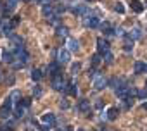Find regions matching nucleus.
Wrapping results in <instances>:
<instances>
[{
  "instance_id": "1",
  "label": "nucleus",
  "mask_w": 147,
  "mask_h": 131,
  "mask_svg": "<svg viewBox=\"0 0 147 131\" xmlns=\"http://www.w3.org/2000/svg\"><path fill=\"white\" fill-rule=\"evenodd\" d=\"M12 107H14V104L7 98V100H5V104L0 107V117H2V119H9V117H11V114H12Z\"/></svg>"
},
{
  "instance_id": "2",
  "label": "nucleus",
  "mask_w": 147,
  "mask_h": 131,
  "mask_svg": "<svg viewBox=\"0 0 147 131\" xmlns=\"http://www.w3.org/2000/svg\"><path fill=\"white\" fill-rule=\"evenodd\" d=\"M28 57H30V55H28V52L24 50V47H19V48L14 52V59H18V62H19V64H23V66L26 64Z\"/></svg>"
},
{
  "instance_id": "3",
  "label": "nucleus",
  "mask_w": 147,
  "mask_h": 131,
  "mask_svg": "<svg viewBox=\"0 0 147 131\" xmlns=\"http://www.w3.org/2000/svg\"><path fill=\"white\" fill-rule=\"evenodd\" d=\"M66 85H67V83L64 81L62 74H61V76H54V78H52V88H54V90H57V92H61V90H62V92H64Z\"/></svg>"
},
{
  "instance_id": "4",
  "label": "nucleus",
  "mask_w": 147,
  "mask_h": 131,
  "mask_svg": "<svg viewBox=\"0 0 147 131\" xmlns=\"http://www.w3.org/2000/svg\"><path fill=\"white\" fill-rule=\"evenodd\" d=\"M97 50H99V53L109 52V41L104 40V38H99V40H97Z\"/></svg>"
},
{
  "instance_id": "5",
  "label": "nucleus",
  "mask_w": 147,
  "mask_h": 131,
  "mask_svg": "<svg viewBox=\"0 0 147 131\" xmlns=\"http://www.w3.org/2000/svg\"><path fill=\"white\" fill-rule=\"evenodd\" d=\"M104 86H106V78L102 74H95V78H94V88L95 90H102Z\"/></svg>"
},
{
  "instance_id": "6",
  "label": "nucleus",
  "mask_w": 147,
  "mask_h": 131,
  "mask_svg": "<svg viewBox=\"0 0 147 131\" xmlns=\"http://www.w3.org/2000/svg\"><path fill=\"white\" fill-rule=\"evenodd\" d=\"M47 71H49V74H50L52 78H54V76H61V69H59V64H57V62H52V64H49Z\"/></svg>"
},
{
  "instance_id": "7",
  "label": "nucleus",
  "mask_w": 147,
  "mask_h": 131,
  "mask_svg": "<svg viewBox=\"0 0 147 131\" xmlns=\"http://www.w3.org/2000/svg\"><path fill=\"white\" fill-rule=\"evenodd\" d=\"M83 24H85L87 28H97V26H99V17H95V16L85 17V19H83Z\"/></svg>"
},
{
  "instance_id": "8",
  "label": "nucleus",
  "mask_w": 147,
  "mask_h": 131,
  "mask_svg": "<svg viewBox=\"0 0 147 131\" xmlns=\"http://www.w3.org/2000/svg\"><path fill=\"white\" fill-rule=\"evenodd\" d=\"M69 62V52L67 50H59L57 53V64H66Z\"/></svg>"
},
{
  "instance_id": "9",
  "label": "nucleus",
  "mask_w": 147,
  "mask_h": 131,
  "mask_svg": "<svg viewBox=\"0 0 147 131\" xmlns=\"http://www.w3.org/2000/svg\"><path fill=\"white\" fill-rule=\"evenodd\" d=\"M78 110L83 112V114H88V112H90V100H87V98L80 100V104H78Z\"/></svg>"
},
{
  "instance_id": "10",
  "label": "nucleus",
  "mask_w": 147,
  "mask_h": 131,
  "mask_svg": "<svg viewBox=\"0 0 147 131\" xmlns=\"http://www.w3.org/2000/svg\"><path fill=\"white\" fill-rule=\"evenodd\" d=\"M128 92H130V86H119V88H116V95L119 98H128Z\"/></svg>"
},
{
  "instance_id": "11",
  "label": "nucleus",
  "mask_w": 147,
  "mask_h": 131,
  "mask_svg": "<svg viewBox=\"0 0 147 131\" xmlns=\"http://www.w3.org/2000/svg\"><path fill=\"white\" fill-rule=\"evenodd\" d=\"M118 116H119V109H118V107H111V109L107 110V116H106V117H107L109 121H114V119H118Z\"/></svg>"
},
{
  "instance_id": "12",
  "label": "nucleus",
  "mask_w": 147,
  "mask_h": 131,
  "mask_svg": "<svg viewBox=\"0 0 147 131\" xmlns=\"http://www.w3.org/2000/svg\"><path fill=\"white\" fill-rule=\"evenodd\" d=\"M130 7H131V11L137 12V14H140V12L144 11V5L138 2V0H131V2H130Z\"/></svg>"
},
{
  "instance_id": "13",
  "label": "nucleus",
  "mask_w": 147,
  "mask_h": 131,
  "mask_svg": "<svg viewBox=\"0 0 147 131\" xmlns=\"http://www.w3.org/2000/svg\"><path fill=\"white\" fill-rule=\"evenodd\" d=\"M64 92H66V93H69V95H73V97H76L78 88H76V85H75V83H67V85H66V88H64Z\"/></svg>"
},
{
  "instance_id": "14",
  "label": "nucleus",
  "mask_w": 147,
  "mask_h": 131,
  "mask_svg": "<svg viewBox=\"0 0 147 131\" xmlns=\"http://www.w3.org/2000/svg\"><path fill=\"white\" fill-rule=\"evenodd\" d=\"M42 119H43V124H47V126H54V122H55V116H54L52 112L45 114Z\"/></svg>"
},
{
  "instance_id": "15",
  "label": "nucleus",
  "mask_w": 147,
  "mask_h": 131,
  "mask_svg": "<svg viewBox=\"0 0 147 131\" xmlns=\"http://www.w3.org/2000/svg\"><path fill=\"white\" fill-rule=\"evenodd\" d=\"M67 47H69V50L76 52V50L80 48V41H78V40H75V38H69V41H67Z\"/></svg>"
},
{
  "instance_id": "16",
  "label": "nucleus",
  "mask_w": 147,
  "mask_h": 131,
  "mask_svg": "<svg viewBox=\"0 0 147 131\" xmlns=\"http://www.w3.org/2000/svg\"><path fill=\"white\" fill-rule=\"evenodd\" d=\"M73 12H75L76 16H87V14H88V9H87L85 5H80V7H75V9H73Z\"/></svg>"
},
{
  "instance_id": "17",
  "label": "nucleus",
  "mask_w": 147,
  "mask_h": 131,
  "mask_svg": "<svg viewBox=\"0 0 147 131\" xmlns=\"http://www.w3.org/2000/svg\"><path fill=\"white\" fill-rule=\"evenodd\" d=\"M2 59H4V62H9V64H12L14 62V52H4V55H2Z\"/></svg>"
},
{
  "instance_id": "18",
  "label": "nucleus",
  "mask_w": 147,
  "mask_h": 131,
  "mask_svg": "<svg viewBox=\"0 0 147 131\" xmlns=\"http://www.w3.org/2000/svg\"><path fill=\"white\" fill-rule=\"evenodd\" d=\"M11 41H12V45H16L18 48H19V47H23V45H21V43H23V38H21V36H18V35H12V36H11Z\"/></svg>"
},
{
  "instance_id": "19",
  "label": "nucleus",
  "mask_w": 147,
  "mask_h": 131,
  "mask_svg": "<svg viewBox=\"0 0 147 131\" xmlns=\"http://www.w3.org/2000/svg\"><path fill=\"white\" fill-rule=\"evenodd\" d=\"M42 76H43V73H42L40 69H33V71H31V78H33V81H40Z\"/></svg>"
},
{
  "instance_id": "20",
  "label": "nucleus",
  "mask_w": 147,
  "mask_h": 131,
  "mask_svg": "<svg viewBox=\"0 0 147 131\" xmlns=\"http://www.w3.org/2000/svg\"><path fill=\"white\" fill-rule=\"evenodd\" d=\"M140 35H142V33H140V29H138V28H133V29H131V33H128V36H130L133 41H135L137 38H140Z\"/></svg>"
},
{
  "instance_id": "21",
  "label": "nucleus",
  "mask_w": 147,
  "mask_h": 131,
  "mask_svg": "<svg viewBox=\"0 0 147 131\" xmlns=\"http://www.w3.org/2000/svg\"><path fill=\"white\" fill-rule=\"evenodd\" d=\"M23 114H24V107L18 104L16 109H14V116H16V117H23Z\"/></svg>"
},
{
  "instance_id": "22",
  "label": "nucleus",
  "mask_w": 147,
  "mask_h": 131,
  "mask_svg": "<svg viewBox=\"0 0 147 131\" xmlns=\"http://www.w3.org/2000/svg\"><path fill=\"white\" fill-rule=\"evenodd\" d=\"M19 98H21V93H19V92H12V93H11V97H9V100H11L12 104H16Z\"/></svg>"
},
{
  "instance_id": "23",
  "label": "nucleus",
  "mask_w": 147,
  "mask_h": 131,
  "mask_svg": "<svg viewBox=\"0 0 147 131\" xmlns=\"http://www.w3.org/2000/svg\"><path fill=\"white\" fill-rule=\"evenodd\" d=\"M144 68H145V64H142V62H135V73H137V74L144 73Z\"/></svg>"
},
{
  "instance_id": "24",
  "label": "nucleus",
  "mask_w": 147,
  "mask_h": 131,
  "mask_svg": "<svg viewBox=\"0 0 147 131\" xmlns=\"http://www.w3.org/2000/svg\"><path fill=\"white\" fill-rule=\"evenodd\" d=\"M57 36H67V28L66 26H59L57 28Z\"/></svg>"
},
{
  "instance_id": "25",
  "label": "nucleus",
  "mask_w": 147,
  "mask_h": 131,
  "mask_svg": "<svg viewBox=\"0 0 147 131\" xmlns=\"http://www.w3.org/2000/svg\"><path fill=\"white\" fill-rule=\"evenodd\" d=\"M99 64H100V55L99 53L92 55V66H99Z\"/></svg>"
},
{
  "instance_id": "26",
  "label": "nucleus",
  "mask_w": 147,
  "mask_h": 131,
  "mask_svg": "<svg viewBox=\"0 0 147 131\" xmlns=\"http://www.w3.org/2000/svg\"><path fill=\"white\" fill-rule=\"evenodd\" d=\"M80 68H82V66H80L78 62H76V64H73V66H71V74H76V73L80 71Z\"/></svg>"
},
{
  "instance_id": "27",
  "label": "nucleus",
  "mask_w": 147,
  "mask_h": 131,
  "mask_svg": "<svg viewBox=\"0 0 147 131\" xmlns=\"http://www.w3.org/2000/svg\"><path fill=\"white\" fill-rule=\"evenodd\" d=\"M100 29L106 31V33H111V24H109V23H102V24H100Z\"/></svg>"
},
{
  "instance_id": "28",
  "label": "nucleus",
  "mask_w": 147,
  "mask_h": 131,
  "mask_svg": "<svg viewBox=\"0 0 147 131\" xmlns=\"http://www.w3.org/2000/svg\"><path fill=\"white\" fill-rule=\"evenodd\" d=\"M50 14H52V7H50V5H45V7H43V16L49 17Z\"/></svg>"
},
{
  "instance_id": "29",
  "label": "nucleus",
  "mask_w": 147,
  "mask_h": 131,
  "mask_svg": "<svg viewBox=\"0 0 147 131\" xmlns=\"http://www.w3.org/2000/svg\"><path fill=\"white\" fill-rule=\"evenodd\" d=\"M104 59H106V62H107V64H111L114 57H113V53H111V52H106V53H104Z\"/></svg>"
},
{
  "instance_id": "30",
  "label": "nucleus",
  "mask_w": 147,
  "mask_h": 131,
  "mask_svg": "<svg viewBox=\"0 0 147 131\" xmlns=\"http://www.w3.org/2000/svg\"><path fill=\"white\" fill-rule=\"evenodd\" d=\"M137 95H138V98L145 100L147 98V90H140V92H137Z\"/></svg>"
},
{
  "instance_id": "31",
  "label": "nucleus",
  "mask_w": 147,
  "mask_h": 131,
  "mask_svg": "<svg viewBox=\"0 0 147 131\" xmlns=\"http://www.w3.org/2000/svg\"><path fill=\"white\" fill-rule=\"evenodd\" d=\"M59 105H61V109H67V107H69V102H67L66 98H62V100L59 102Z\"/></svg>"
},
{
  "instance_id": "32",
  "label": "nucleus",
  "mask_w": 147,
  "mask_h": 131,
  "mask_svg": "<svg viewBox=\"0 0 147 131\" xmlns=\"http://www.w3.org/2000/svg\"><path fill=\"white\" fill-rule=\"evenodd\" d=\"M33 93H35V97H42V88L40 86H35L33 88Z\"/></svg>"
},
{
  "instance_id": "33",
  "label": "nucleus",
  "mask_w": 147,
  "mask_h": 131,
  "mask_svg": "<svg viewBox=\"0 0 147 131\" xmlns=\"http://www.w3.org/2000/svg\"><path fill=\"white\" fill-rule=\"evenodd\" d=\"M114 9H116V11H118V12H119V14H123V12H125V7H123V5H121V4H119V2H118V4H116V7H114Z\"/></svg>"
},
{
  "instance_id": "34",
  "label": "nucleus",
  "mask_w": 147,
  "mask_h": 131,
  "mask_svg": "<svg viewBox=\"0 0 147 131\" xmlns=\"http://www.w3.org/2000/svg\"><path fill=\"white\" fill-rule=\"evenodd\" d=\"M9 24H11V28H16V26L19 24V17H14V19H12V21H11Z\"/></svg>"
},
{
  "instance_id": "35",
  "label": "nucleus",
  "mask_w": 147,
  "mask_h": 131,
  "mask_svg": "<svg viewBox=\"0 0 147 131\" xmlns=\"http://www.w3.org/2000/svg\"><path fill=\"white\" fill-rule=\"evenodd\" d=\"M38 129H40V131H50V129H52V126H47V124H42V126H40Z\"/></svg>"
},
{
  "instance_id": "36",
  "label": "nucleus",
  "mask_w": 147,
  "mask_h": 131,
  "mask_svg": "<svg viewBox=\"0 0 147 131\" xmlns=\"http://www.w3.org/2000/svg\"><path fill=\"white\" fill-rule=\"evenodd\" d=\"M114 35H116V36H125V33H123V29H121V28L114 29Z\"/></svg>"
},
{
  "instance_id": "37",
  "label": "nucleus",
  "mask_w": 147,
  "mask_h": 131,
  "mask_svg": "<svg viewBox=\"0 0 147 131\" xmlns=\"http://www.w3.org/2000/svg\"><path fill=\"white\" fill-rule=\"evenodd\" d=\"M102 105H104V102H102V100H97V102H95V107H97V109H100Z\"/></svg>"
},
{
  "instance_id": "38",
  "label": "nucleus",
  "mask_w": 147,
  "mask_h": 131,
  "mask_svg": "<svg viewBox=\"0 0 147 131\" xmlns=\"http://www.w3.org/2000/svg\"><path fill=\"white\" fill-rule=\"evenodd\" d=\"M88 78H95V71H94V69L88 71Z\"/></svg>"
},
{
  "instance_id": "39",
  "label": "nucleus",
  "mask_w": 147,
  "mask_h": 131,
  "mask_svg": "<svg viewBox=\"0 0 147 131\" xmlns=\"http://www.w3.org/2000/svg\"><path fill=\"white\" fill-rule=\"evenodd\" d=\"M64 131H73V128H71V126H66V129H64Z\"/></svg>"
},
{
  "instance_id": "40",
  "label": "nucleus",
  "mask_w": 147,
  "mask_h": 131,
  "mask_svg": "<svg viewBox=\"0 0 147 131\" xmlns=\"http://www.w3.org/2000/svg\"><path fill=\"white\" fill-rule=\"evenodd\" d=\"M144 109H145V110H147V102H145V104H144Z\"/></svg>"
},
{
  "instance_id": "41",
  "label": "nucleus",
  "mask_w": 147,
  "mask_h": 131,
  "mask_svg": "<svg viewBox=\"0 0 147 131\" xmlns=\"http://www.w3.org/2000/svg\"><path fill=\"white\" fill-rule=\"evenodd\" d=\"M144 71H145V73H147V64H145V68H144Z\"/></svg>"
},
{
  "instance_id": "42",
  "label": "nucleus",
  "mask_w": 147,
  "mask_h": 131,
  "mask_svg": "<svg viewBox=\"0 0 147 131\" xmlns=\"http://www.w3.org/2000/svg\"><path fill=\"white\" fill-rule=\"evenodd\" d=\"M78 131H85V129H78Z\"/></svg>"
},
{
  "instance_id": "43",
  "label": "nucleus",
  "mask_w": 147,
  "mask_h": 131,
  "mask_svg": "<svg viewBox=\"0 0 147 131\" xmlns=\"http://www.w3.org/2000/svg\"><path fill=\"white\" fill-rule=\"evenodd\" d=\"M87 2H92V0H87Z\"/></svg>"
},
{
  "instance_id": "44",
  "label": "nucleus",
  "mask_w": 147,
  "mask_h": 131,
  "mask_svg": "<svg viewBox=\"0 0 147 131\" xmlns=\"http://www.w3.org/2000/svg\"><path fill=\"white\" fill-rule=\"evenodd\" d=\"M145 85H147V81H145ZM145 90H147V88H145Z\"/></svg>"
},
{
  "instance_id": "45",
  "label": "nucleus",
  "mask_w": 147,
  "mask_h": 131,
  "mask_svg": "<svg viewBox=\"0 0 147 131\" xmlns=\"http://www.w3.org/2000/svg\"><path fill=\"white\" fill-rule=\"evenodd\" d=\"M104 131H107V129H104Z\"/></svg>"
}]
</instances>
